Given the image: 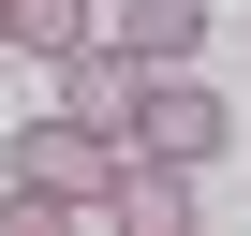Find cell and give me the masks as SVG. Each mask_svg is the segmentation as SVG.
I'll list each match as a JSON object with an SVG mask.
<instances>
[{
  "label": "cell",
  "mask_w": 251,
  "mask_h": 236,
  "mask_svg": "<svg viewBox=\"0 0 251 236\" xmlns=\"http://www.w3.org/2000/svg\"><path fill=\"white\" fill-rule=\"evenodd\" d=\"M0 177H15V192H59V207L103 221V192H118V133H89V118L59 103V118H30V133L0 148Z\"/></svg>",
  "instance_id": "1"
},
{
  "label": "cell",
  "mask_w": 251,
  "mask_h": 236,
  "mask_svg": "<svg viewBox=\"0 0 251 236\" xmlns=\"http://www.w3.org/2000/svg\"><path fill=\"white\" fill-rule=\"evenodd\" d=\"M222 133H236V118H222V89H192V59H163L118 148H163V163H192V177H207V163H222Z\"/></svg>",
  "instance_id": "2"
},
{
  "label": "cell",
  "mask_w": 251,
  "mask_h": 236,
  "mask_svg": "<svg viewBox=\"0 0 251 236\" xmlns=\"http://www.w3.org/2000/svg\"><path fill=\"white\" fill-rule=\"evenodd\" d=\"M148 74H163V59H133V45L103 30V45H74V59H59V103L89 118V133H133V103H148Z\"/></svg>",
  "instance_id": "3"
},
{
  "label": "cell",
  "mask_w": 251,
  "mask_h": 236,
  "mask_svg": "<svg viewBox=\"0 0 251 236\" xmlns=\"http://www.w3.org/2000/svg\"><path fill=\"white\" fill-rule=\"evenodd\" d=\"M103 221H118V236H192V163H163V148H118V192H103Z\"/></svg>",
  "instance_id": "4"
},
{
  "label": "cell",
  "mask_w": 251,
  "mask_h": 236,
  "mask_svg": "<svg viewBox=\"0 0 251 236\" xmlns=\"http://www.w3.org/2000/svg\"><path fill=\"white\" fill-rule=\"evenodd\" d=\"M103 30L133 45V59H192L207 45V0H103Z\"/></svg>",
  "instance_id": "5"
},
{
  "label": "cell",
  "mask_w": 251,
  "mask_h": 236,
  "mask_svg": "<svg viewBox=\"0 0 251 236\" xmlns=\"http://www.w3.org/2000/svg\"><path fill=\"white\" fill-rule=\"evenodd\" d=\"M74 45H103V0H15V59H74Z\"/></svg>",
  "instance_id": "6"
},
{
  "label": "cell",
  "mask_w": 251,
  "mask_h": 236,
  "mask_svg": "<svg viewBox=\"0 0 251 236\" xmlns=\"http://www.w3.org/2000/svg\"><path fill=\"white\" fill-rule=\"evenodd\" d=\"M0 59H15V0H0Z\"/></svg>",
  "instance_id": "7"
}]
</instances>
